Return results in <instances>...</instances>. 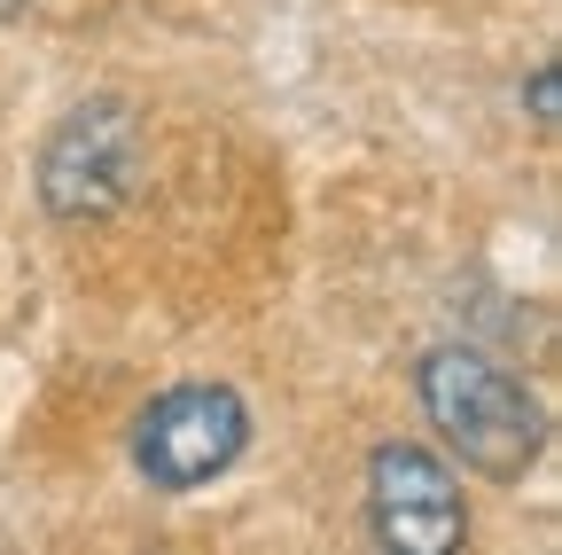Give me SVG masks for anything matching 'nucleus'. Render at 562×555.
Masks as SVG:
<instances>
[{"label": "nucleus", "mask_w": 562, "mask_h": 555, "mask_svg": "<svg viewBox=\"0 0 562 555\" xmlns=\"http://www.w3.org/2000/svg\"><path fill=\"white\" fill-rule=\"evenodd\" d=\"M140 188V118L125 102H79L40 149V196L55 220H110Z\"/></svg>", "instance_id": "f03ea898"}, {"label": "nucleus", "mask_w": 562, "mask_h": 555, "mask_svg": "<svg viewBox=\"0 0 562 555\" xmlns=\"http://www.w3.org/2000/svg\"><path fill=\"white\" fill-rule=\"evenodd\" d=\"M368 524L383 555H461L469 509H461V477L414 439L375 446L368 462Z\"/></svg>", "instance_id": "20e7f679"}, {"label": "nucleus", "mask_w": 562, "mask_h": 555, "mask_svg": "<svg viewBox=\"0 0 562 555\" xmlns=\"http://www.w3.org/2000/svg\"><path fill=\"white\" fill-rule=\"evenodd\" d=\"M243 446H250V407L227 384H172L165 399L140 407V423H133V462H140L149 485H165V493L211 485Z\"/></svg>", "instance_id": "7ed1b4c3"}, {"label": "nucleus", "mask_w": 562, "mask_h": 555, "mask_svg": "<svg viewBox=\"0 0 562 555\" xmlns=\"http://www.w3.org/2000/svg\"><path fill=\"white\" fill-rule=\"evenodd\" d=\"M32 9V0H0V24H9V16H24Z\"/></svg>", "instance_id": "423d86ee"}, {"label": "nucleus", "mask_w": 562, "mask_h": 555, "mask_svg": "<svg viewBox=\"0 0 562 555\" xmlns=\"http://www.w3.org/2000/svg\"><path fill=\"white\" fill-rule=\"evenodd\" d=\"M531 118L554 125V63H539V71H531Z\"/></svg>", "instance_id": "39448f33"}, {"label": "nucleus", "mask_w": 562, "mask_h": 555, "mask_svg": "<svg viewBox=\"0 0 562 555\" xmlns=\"http://www.w3.org/2000/svg\"><path fill=\"white\" fill-rule=\"evenodd\" d=\"M422 407H430L438 439L461 454V469L508 485L539 462L547 446V423H539V399L484 353H461V344H446V353L422 360Z\"/></svg>", "instance_id": "f257e3e1"}]
</instances>
